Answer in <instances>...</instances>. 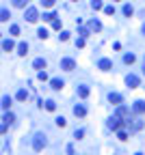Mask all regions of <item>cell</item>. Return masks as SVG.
Listing matches in <instances>:
<instances>
[{
    "mask_svg": "<svg viewBox=\"0 0 145 155\" xmlns=\"http://www.w3.org/2000/svg\"><path fill=\"white\" fill-rule=\"evenodd\" d=\"M52 28L59 30V28H61V22H59V20H52Z\"/></svg>",
    "mask_w": 145,
    "mask_h": 155,
    "instance_id": "1f68e13d",
    "label": "cell"
},
{
    "mask_svg": "<svg viewBox=\"0 0 145 155\" xmlns=\"http://www.w3.org/2000/svg\"><path fill=\"white\" fill-rule=\"evenodd\" d=\"M143 73H145V65H143Z\"/></svg>",
    "mask_w": 145,
    "mask_h": 155,
    "instance_id": "74e56055",
    "label": "cell"
},
{
    "mask_svg": "<svg viewBox=\"0 0 145 155\" xmlns=\"http://www.w3.org/2000/svg\"><path fill=\"white\" fill-rule=\"evenodd\" d=\"M78 95L83 97V99H87V97H89V88H87V86H78Z\"/></svg>",
    "mask_w": 145,
    "mask_h": 155,
    "instance_id": "5bb4252c",
    "label": "cell"
},
{
    "mask_svg": "<svg viewBox=\"0 0 145 155\" xmlns=\"http://www.w3.org/2000/svg\"><path fill=\"white\" fill-rule=\"evenodd\" d=\"M108 127H111V129H119L121 127V116H113L111 121H108Z\"/></svg>",
    "mask_w": 145,
    "mask_h": 155,
    "instance_id": "ba28073f",
    "label": "cell"
},
{
    "mask_svg": "<svg viewBox=\"0 0 145 155\" xmlns=\"http://www.w3.org/2000/svg\"><path fill=\"white\" fill-rule=\"evenodd\" d=\"M33 67H35V69H46V60H43V58H35Z\"/></svg>",
    "mask_w": 145,
    "mask_h": 155,
    "instance_id": "7c38bea8",
    "label": "cell"
},
{
    "mask_svg": "<svg viewBox=\"0 0 145 155\" xmlns=\"http://www.w3.org/2000/svg\"><path fill=\"white\" fill-rule=\"evenodd\" d=\"M4 127H7V123H2V125H0V134H2V131H4Z\"/></svg>",
    "mask_w": 145,
    "mask_h": 155,
    "instance_id": "8d00e7d4",
    "label": "cell"
},
{
    "mask_svg": "<svg viewBox=\"0 0 145 155\" xmlns=\"http://www.w3.org/2000/svg\"><path fill=\"white\" fill-rule=\"evenodd\" d=\"M132 13H134V9H132L130 4H126V7H123V15H126V17H132Z\"/></svg>",
    "mask_w": 145,
    "mask_h": 155,
    "instance_id": "ffe728a7",
    "label": "cell"
},
{
    "mask_svg": "<svg viewBox=\"0 0 145 155\" xmlns=\"http://www.w3.org/2000/svg\"><path fill=\"white\" fill-rule=\"evenodd\" d=\"M33 147H35V151H41L43 147H46V140H43V136H41V134H37V136H35Z\"/></svg>",
    "mask_w": 145,
    "mask_h": 155,
    "instance_id": "7a4b0ae2",
    "label": "cell"
},
{
    "mask_svg": "<svg viewBox=\"0 0 145 155\" xmlns=\"http://www.w3.org/2000/svg\"><path fill=\"white\" fill-rule=\"evenodd\" d=\"M134 60H137V56H134V54H126V56H123V62H126V65H132Z\"/></svg>",
    "mask_w": 145,
    "mask_h": 155,
    "instance_id": "2e32d148",
    "label": "cell"
},
{
    "mask_svg": "<svg viewBox=\"0 0 145 155\" xmlns=\"http://www.w3.org/2000/svg\"><path fill=\"white\" fill-rule=\"evenodd\" d=\"M54 17H57V15H54V13H46V15H43V20H46V22H52Z\"/></svg>",
    "mask_w": 145,
    "mask_h": 155,
    "instance_id": "f546056e",
    "label": "cell"
},
{
    "mask_svg": "<svg viewBox=\"0 0 145 155\" xmlns=\"http://www.w3.org/2000/svg\"><path fill=\"white\" fill-rule=\"evenodd\" d=\"M13 48H15V43H13V41H11V39H7V41H4V43H2V50H7V52H11V50H13Z\"/></svg>",
    "mask_w": 145,
    "mask_h": 155,
    "instance_id": "4fadbf2b",
    "label": "cell"
},
{
    "mask_svg": "<svg viewBox=\"0 0 145 155\" xmlns=\"http://www.w3.org/2000/svg\"><path fill=\"white\" fill-rule=\"evenodd\" d=\"M37 78H39L41 82H46V80H48V73H46V71H39V76H37Z\"/></svg>",
    "mask_w": 145,
    "mask_h": 155,
    "instance_id": "4dcf8cb0",
    "label": "cell"
},
{
    "mask_svg": "<svg viewBox=\"0 0 145 155\" xmlns=\"http://www.w3.org/2000/svg\"><path fill=\"white\" fill-rule=\"evenodd\" d=\"M17 52H20L22 56H24V54L28 52V43H20V45H17Z\"/></svg>",
    "mask_w": 145,
    "mask_h": 155,
    "instance_id": "d6986e66",
    "label": "cell"
},
{
    "mask_svg": "<svg viewBox=\"0 0 145 155\" xmlns=\"http://www.w3.org/2000/svg\"><path fill=\"white\" fill-rule=\"evenodd\" d=\"M74 114L83 118V116L87 114V108H85V106H80V104H78V106H74Z\"/></svg>",
    "mask_w": 145,
    "mask_h": 155,
    "instance_id": "30bf717a",
    "label": "cell"
},
{
    "mask_svg": "<svg viewBox=\"0 0 145 155\" xmlns=\"http://www.w3.org/2000/svg\"><path fill=\"white\" fill-rule=\"evenodd\" d=\"M117 138H119V140H128V134L121 131V129H117Z\"/></svg>",
    "mask_w": 145,
    "mask_h": 155,
    "instance_id": "7402d4cb",
    "label": "cell"
},
{
    "mask_svg": "<svg viewBox=\"0 0 145 155\" xmlns=\"http://www.w3.org/2000/svg\"><path fill=\"white\" fill-rule=\"evenodd\" d=\"M61 69H65V71H74V69H76V62L71 60V58H63V60H61Z\"/></svg>",
    "mask_w": 145,
    "mask_h": 155,
    "instance_id": "6da1fadb",
    "label": "cell"
},
{
    "mask_svg": "<svg viewBox=\"0 0 145 155\" xmlns=\"http://www.w3.org/2000/svg\"><path fill=\"white\" fill-rule=\"evenodd\" d=\"M11 106V97H2V108H9Z\"/></svg>",
    "mask_w": 145,
    "mask_h": 155,
    "instance_id": "d4e9b609",
    "label": "cell"
},
{
    "mask_svg": "<svg viewBox=\"0 0 145 155\" xmlns=\"http://www.w3.org/2000/svg\"><path fill=\"white\" fill-rule=\"evenodd\" d=\"M97 67L102 69V71H111V69H113V62L108 60V58H102V60L97 62Z\"/></svg>",
    "mask_w": 145,
    "mask_h": 155,
    "instance_id": "277c9868",
    "label": "cell"
},
{
    "mask_svg": "<svg viewBox=\"0 0 145 155\" xmlns=\"http://www.w3.org/2000/svg\"><path fill=\"white\" fill-rule=\"evenodd\" d=\"M50 84H52V88H54V90H61L63 86H65V84H63V80H59V78H54Z\"/></svg>",
    "mask_w": 145,
    "mask_h": 155,
    "instance_id": "8fae6325",
    "label": "cell"
},
{
    "mask_svg": "<svg viewBox=\"0 0 145 155\" xmlns=\"http://www.w3.org/2000/svg\"><path fill=\"white\" fill-rule=\"evenodd\" d=\"M26 20H28V22H37L39 20V13H37V9H26Z\"/></svg>",
    "mask_w": 145,
    "mask_h": 155,
    "instance_id": "3957f363",
    "label": "cell"
},
{
    "mask_svg": "<svg viewBox=\"0 0 145 155\" xmlns=\"http://www.w3.org/2000/svg\"><path fill=\"white\" fill-rule=\"evenodd\" d=\"M59 37H61V41H67V39H69V32H61Z\"/></svg>",
    "mask_w": 145,
    "mask_h": 155,
    "instance_id": "d590c367",
    "label": "cell"
},
{
    "mask_svg": "<svg viewBox=\"0 0 145 155\" xmlns=\"http://www.w3.org/2000/svg\"><path fill=\"white\" fill-rule=\"evenodd\" d=\"M46 110L54 112V110H57V101H52V99H48V101H46Z\"/></svg>",
    "mask_w": 145,
    "mask_h": 155,
    "instance_id": "e0dca14e",
    "label": "cell"
},
{
    "mask_svg": "<svg viewBox=\"0 0 145 155\" xmlns=\"http://www.w3.org/2000/svg\"><path fill=\"white\" fill-rule=\"evenodd\" d=\"M132 112H134V114H143V112H145V101H134Z\"/></svg>",
    "mask_w": 145,
    "mask_h": 155,
    "instance_id": "52a82bcc",
    "label": "cell"
},
{
    "mask_svg": "<svg viewBox=\"0 0 145 155\" xmlns=\"http://www.w3.org/2000/svg\"><path fill=\"white\" fill-rule=\"evenodd\" d=\"M89 30H93V32H100V30H102V24H100L97 20H91V22H89Z\"/></svg>",
    "mask_w": 145,
    "mask_h": 155,
    "instance_id": "9c48e42d",
    "label": "cell"
},
{
    "mask_svg": "<svg viewBox=\"0 0 145 155\" xmlns=\"http://www.w3.org/2000/svg\"><path fill=\"white\" fill-rule=\"evenodd\" d=\"M13 118H15V116H13L11 112H7V114H4V123H7V125H9V123H13Z\"/></svg>",
    "mask_w": 145,
    "mask_h": 155,
    "instance_id": "603a6c76",
    "label": "cell"
},
{
    "mask_svg": "<svg viewBox=\"0 0 145 155\" xmlns=\"http://www.w3.org/2000/svg\"><path fill=\"white\" fill-rule=\"evenodd\" d=\"M83 136H85L83 129H76V131H74V138H83Z\"/></svg>",
    "mask_w": 145,
    "mask_h": 155,
    "instance_id": "e575fe53",
    "label": "cell"
},
{
    "mask_svg": "<svg viewBox=\"0 0 145 155\" xmlns=\"http://www.w3.org/2000/svg\"><path fill=\"white\" fill-rule=\"evenodd\" d=\"M37 35H39L41 39H46V37H48V30H46V28H39V32H37Z\"/></svg>",
    "mask_w": 145,
    "mask_h": 155,
    "instance_id": "f1b7e54d",
    "label": "cell"
},
{
    "mask_svg": "<svg viewBox=\"0 0 145 155\" xmlns=\"http://www.w3.org/2000/svg\"><path fill=\"white\" fill-rule=\"evenodd\" d=\"M9 17H11V15H9V11H7V9H0V22H7Z\"/></svg>",
    "mask_w": 145,
    "mask_h": 155,
    "instance_id": "ac0fdd59",
    "label": "cell"
},
{
    "mask_svg": "<svg viewBox=\"0 0 145 155\" xmlns=\"http://www.w3.org/2000/svg\"><path fill=\"white\" fill-rule=\"evenodd\" d=\"M17 99H20V101H26V99H28V90H17Z\"/></svg>",
    "mask_w": 145,
    "mask_h": 155,
    "instance_id": "9a60e30c",
    "label": "cell"
},
{
    "mask_svg": "<svg viewBox=\"0 0 145 155\" xmlns=\"http://www.w3.org/2000/svg\"><path fill=\"white\" fill-rule=\"evenodd\" d=\"M143 32H145V26H143Z\"/></svg>",
    "mask_w": 145,
    "mask_h": 155,
    "instance_id": "f35d334b",
    "label": "cell"
},
{
    "mask_svg": "<svg viewBox=\"0 0 145 155\" xmlns=\"http://www.w3.org/2000/svg\"><path fill=\"white\" fill-rule=\"evenodd\" d=\"M104 13H106V15H115V7H106Z\"/></svg>",
    "mask_w": 145,
    "mask_h": 155,
    "instance_id": "83f0119b",
    "label": "cell"
},
{
    "mask_svg": "<svg viewBox=\"0 0 145 155\" xmlns=\"http://www.w3.org/2000/svg\"><path fill=\"white\" fill-rule=\"evenodd\" d=\"M126 84H128L130 88H137V86H139V78L134 76V73H130L128 78H126Z\"/></svg>",
    "mask_w": 145,
    "mask_h": 155,
    "instance_id": "8992f818",
    "label": "cell"
},
{
    "mask_svg": "<svg viewBox=\"0 0 145 155\" xmlns=\"http://www.w3.org/2000/svg\"><path fill=\"white\" fill-rule=\"evenodd\" d=\"M137 155H143V153H137Z\"/></svg>",
    "mask_w": 145,
    "mask_h": 155,
    "instance_id": "ab89813d",
    "label": "cell"
},
{
    "mask_svg": "<svg viewBox=\"0 0 145 155\" xmlns=\"http://www.w3.org/2000/svg\"><path fill=\"white\" fill-rule=\"evenodd\" d=\"M41 4L46 9H50V7H54V0H41Z\"/></svg>",
    "mask_w": 145,
    "mask_h": 155,
    "instance_id": "cb8c5ba5",
    "label": "cell"
},
{
    "mask_svg": "<svg viewBox=\"0 0 145 155\" xmlns=\"http://www.w3.org/2000/svg\"><path fill=\"white\" fill-rule=\"evenodd\" d=\"M11 35H20V26L13 24V26H11Z\"/></svg>",
    "mask_w": 145,
    "mask_h": 155,
    "instance_id": "836d02e7",
    "label": "cell"
},
{
    "mask_svg": "<svg viewBox=\"0 0 145 155\" xmlns=\"http://www.w3.org/2000/svg\"><path fill=\"white\" fill-rule=\"evenodd\" d=\"M28 0H13V7H24Z\"/></svg>",
    "mask_w": 145,
    "mask_h": 155,
    "instance_id": "4316f807",
    "label": "cell"
},
{
    "mask_svg": "<svg viewBox=\"0 0 145 155\" xmlns=\"http://www.w3.org/2000/svg\"><path fill=\"white\" fill-rule=\"evenodd\" d=\"M108 101H111L113 106H119V104L123 101V97H121L119 93H111V95H108Z\"/></svg>",
    "mask_w": 145,
    "mask_h": 155,
    "instance_id": "5b68a950",
    "label": "cell"
},
{
    "mask_svg": "<svg viewBox=\"0 0 145 155\" xmlns=\"http://www.w3.org/2000/svg\"><path fill=\"white\" fill-rule=\"evenodd\" d=\"M76 48H85V37H80V39L76 41Z\"/></svg>",
    "mask_w": 145,
    "mask_h": 155,
    "instance_id": "d6a6232c",
    "label": "cell"
},
{
    "mask_svg": "<svg viewBox=\"0 0 145 155\" xmlns=\"http://www.w3.org/2000/svg\"><path fill=\"white\" fill-rule=\"evenodd\" d=\"M57 125H59V127H65V125H67V121H65L63 116H59V118H57Z\"/></svg>",
    "mask_w": 145,
    "mask_h": 155,
    "instance_id": "484cf974",
    "label": "cell"
},
{
    "mask_svg": "<svg viewBox=\"0 0 145 155\" xmlns=\"http://www.w3.org/2000/svg\"><path fill=\"white\" fill-rule=\"evenodd\" d=\"M91 9L100 11V9H102V0H91Z\"/></svg>",
    "mask_w": 145,
    "mask_h": 155,
    "instance_id": "44dd1931",
    "label": "cell"
}]
</instances>
